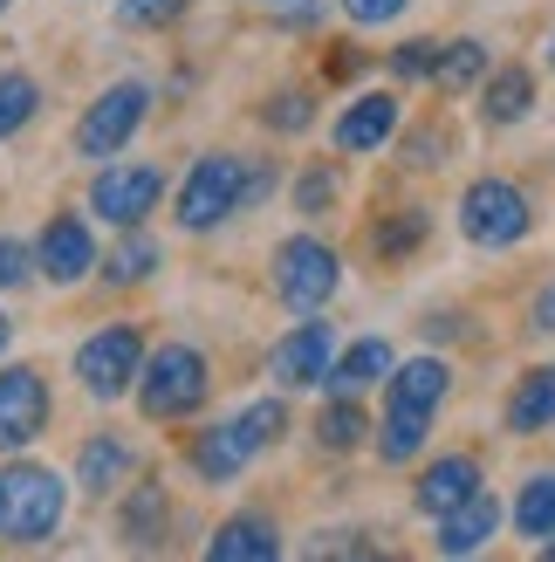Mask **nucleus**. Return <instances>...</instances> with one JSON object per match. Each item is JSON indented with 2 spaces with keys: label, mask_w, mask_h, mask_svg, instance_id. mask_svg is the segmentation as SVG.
<instances>
[{
  "label": "nucleus",
  "mask_w": 555,
  "mask_h": 562,
  "mask_svg": "<svg viewBox=\"0 0 555 562\" xmlns=\"http://www.w3.org/2000/svg\"><path fill=\"white\" fill-rule=\"evenodd\" d=\"M192 0H117V27H172Z\"/></svg>",
  "instance_id": "nucleus-32"
},
{
  "label": "nucleus",
  "mask_w": 555,
  "mask_h": 562,
  "mask_svg": "<svg viewBox=\"0 0 555 562\" xmlns=\"http://www.w3.org/2000/svg\"><path fill=\"white\" fill-rule=\"evenodd\" d=\"M548 69H555V35H548Z\"/></svg>",
  "instance_id": "nucleus-39"
},
{
  "label": "nucleus",
  "mask_w": 555,
  "mask_h": 562,
  "mask_svg": "<svg viewBox=\"0 0 555 562\" xmlns=\"http://www.w3.org/2000/svg\"><path fill=\"white\" fill-rule=\"evenodd\" d=\"M8 344H14V323H8V316H0V350H8Z\"/></svg>",
  "instance_id": "nucleus-37"
},
{
  "label": "nucleus",
  "mask_w": 555,
  "mask_h": 562,
  "mask_svg": "<svg viewBox=\"0 0 555 562\" xmlns=\"http://www.w3.org/2000/svg\"><path fill=\"white\" fill-rule=\"evenodd\" d=\"M48 432V378L35 363H8L0 371V453H21Z\"/></svg>",
  "instance_id": "nucleus-10"
},
{
  "label": "nucleus",
  "mask_w": 555,
  "mask_h": 562,
  "mask_svg": "<svg viewBox=\"0 0 555 562\" xmlns=\"http://www.w3.org/2000/svg\"><path fill=\"white\" fill-rule=\"evenodd\" d=\"M247 179H254V158H234V151L192 158V172L179 179V206H172V220H179L185 234L227 227L234 213H247Z\"/></svg>",
  "instance_id": "nucleus-4"
},
{
  "label": "nucleus",
  "mask_w": 555,
  "mask_h": 562,
  "mask_svg": "<svg viewBox=\"0 0 555 562\" xmlns=\"http://www.w3.org/2000/svg\"><path fill=\"white\" fill-rule=\"evenodd\" d=\"M137 371H145V329L137 323H103L97 336L76 344V384L90 391L97 405H117L137 384Z\"/></svg>",
  "instance_id": "nucleus-7"
},
{
  "label": "nucleus",
  "mask_w": 555,
  "mask_h": 562,
  "mask_svg": "<svg viewBox=\"0 0 555 562\" xmlns=\"http://www.w3.org/2000/svg\"><path fill=\"white\" fill-rule=\"evenodd\" d=\"M35 110H42V82L21 76V69H8V76H0V145H8L14 131L35 124Z\"/></svg>",
  "instance_id": "nucleus-27"
},
{
  "label": "nucleus",
  "mask_w": 555,
  "mask_h": 562,
  "mask_svg": "<svg viewBox=\"0 0 555 562\" xmlns=\"http://www.w3.org/2000/svg\"><path fill=\"white\" fill-rule=\"evenodd\" d=\"M555 426V363H535L508 391V432H548Z\"/></svg>",
  "instance_id": "nucleus-21"
},
{
  "label": "nucleus",
  "mask_w": 555,
  "mask_h": 562,
  "mask_svg": "<svg viewBox=\"0 0 555 562\" xmlns=\"http://www.w3.org/2000/svg\"><path fill=\"white\" fill-rule=\"evenodd\" d=\"M158 261H165V255H158V240H151L145 227H124V240L110 247L97 268H103L110 289H137V281H151V274H158Z\"/></svg>",
  "instance_id": "nucleus-22"
},
{
  "label": "nucleus",
  "mask_w": 555,
  "mask_h": 562,
  "mask_svg": "<svg viewBox=\"0 0 555 562\" xmlns=\"http://www.w3.org/2000/svg\"><path fill=\"white\" fill-rule=\"evenodd\" d=\"M261 8H288V0H261Z\"/></svg>",
  "instance_id": "nucleus-40"
},
{
  "label": "nucleus",
  "mask_w": 555,
  "mask_h": 562,
  "mask_svg": "<svg viewBox=\"0 0 555 562\" xmlns=\"http://www.w3.org/2000/svg\"><path fill=\"white\" fill-rule=\"evenodd\" d=\"M535 329H548V336H555V281L535 295Z\"/></svg>",
  "instance_id": "nucleus-36"
},
{
  "label": "nucleus",
  "mask_w": 555,
  "mask_h": 562,
  "mask_svg": "<svg viewBox=\"0 0 555 562\" xmlns=\"http://www.w3.org/2000/svg\"><path fill=\"white\" fill-rule=\"evenodd\" d=\"M27 281H35V247L0 234V289H27Z\"/></svg>",
  "instance_id": "nucleus-34"
},
{
  "label": "nucleus",
  "mask_w": 555,
  "mask_h": 562,
  "mask_svg": "<svg viewBox=\"0 0 555 562\" xmlns=\"http://www.w3.org/2000/svg\"><path fill=\"white\" fill-rule=\"evenodd\" d=\"M8 8H14V0H0V14H8Z\"/></svg>",
  "instance_id": "nucleus-41"
},
{
  "label": "nucleus",
  "mask_w": 555,
  "mask_h": 562,
  "mask_svg": "<svg viewBox=\"0 0 555 562\" xmlns=\"http://www.w3.org/2000/svg\"><path fill=\"white\" fill-rule=\"evenodd\" d=\"M343 562H398V555H343Z\"/></svg>",
  "instance_id": "nucleus-38"
},
{
  "label": "nucleus",
  "mask_w": 555,
  "mask_h": 562,
  "mask_svg": "<svg viewBox=\"0 0 555 562\" xmlns=\"http://www.w3.org/2000/svg\"><path fill=\"white\" fill-rule=\"evenodd\" d=\"M343 289V261L337 247L316 234H288L274 247V295H282L295 316H322V302Z\"/></svg>",
  "instance_id": "nucleus-8"
},
{
  "label": "nucleus",
  "mask_w": 555,
  "mask_h": 562,
  "mask_svg": "<svg viewBox=\"0 0 555 562\" xmlns=\"http://www.w3.org/2000/svg\"><path fill=\"white\" fill-rule=\"evenodd\" d=\"M97 261H103V255H97V234H90V220H82V213H55L48 227H42V240H35V274L55 281V289L90 281Z\"/></svg>",
  "instance_id": "nucleus-12"
},
{
  "label": "nucleus",
  "mask_w": 555,
  "mask_h": 562,
  "mask_svg": "<svg viewBox=\"0 0 555 562\" xmlns=\"http://www.w3.org/2000/svg\"><path fill=\"white\" fill-rule=\"evenodd\" d=\"M261 117H268L274 131H309V124H316V103L302 97V90H282V97H268Z\"/></svg>",
  "instance_id": "nucleus-33"
},
{
  "label": "nucleus",
  "mask_w": 555,
  "mask_h": 562,
  "mask_svg": "<svg viewBox=\"0 0 555 562\" xmlns=\"http://www.w3.org/2000/svg\"><path fill=\"white\" fill-rule=\"evenodd\" d=\"M337 192H343L337 165H302V172H295V213H329Z\"/></svg>",
  "instance_id": "nucleus-29"
},
{
  "label": "nucleus",
  "mask_w": 555,
  "mask_h": 562,
  "mask_svg": "<svg viewBox=\"0 0 555 562\" xmlns=\"http://www.w3.org/2000/svg\"><path fill=\"white\" fill-rule=\"evenodd\" d=\"M145 117H151V82H110V90L76 117V158H97V165H110V158H124L131 151V137L145 131Z\"/></svg>",
  "instance_id": "nucleus-5"
},
{
  "label": "nucleus",
  "mask_w": 555,
  "mask_h": 562,
  "mask_svg": "<svg viewBox=\"0 0 555 562\" xmlns=\"http://www.w3.org/2000/svg\"><path fill=\"white\" fill-rule=\"evenodd\" d=\"M158 200H165V172L151 158H110L103 172L90 179V213L97 220H110V227H145V220L158 213Z\"/></svg>",
  "instance_id": "nucleus-9"
},
{
  "label": "nucleus",
  "mask_w": 555,
  "mask_h": 562,
  "mask_svg": "<svg viewBox=\"0 0 555 562\" xmlns=\"http://www.w3.org/2000/svg\"><path fill=\"white\" fill-rule=\"evenodd\" d=\"M466 562H480V555H466Z\"/></svg>",
  "instance_id": "nucleus-42"
},
{
  "label": "nucleus",
  "mask_w": 555,
  "mask_h": 562,
  "mask_svg": "<svg viewBox=\"0 0 555 562\" xmlns=\"http://www.w3.org/2000/svg\"><path fill=\"white\" fill-rule=\"evenodd\" d=\"M165 515H172V501H165V487H158V481L131 487V501H124V542H131V549H158Z\"/></svg>",
  "instance_id": "nucleus-24"
},
{
  "label": "nucleus",
  "mask_w": 555,
  "mask_h": 562,
  "mask_svg": "<svg viewBox=\"0 0 555 562\" xmlns=\"http://www.w3.org/2000/svg\"><path fill=\"white\" fill-rule=\"evenodd\" d=\"M535 69L529 63H501V69H487V82H480V117L494 124V131H508V124H529L535 117Z\"/></svg>",
  "instance_id": "nucleus-17"
},
{
  "label": "nucleus",
  "mask_w": 555,
  "mask_h": 562,
  "mask_svg": "<svg viewBox=\"0 0 555 562\" xmlns=\"http://www.w3.org/2000/svg\"><path fill=\"white\" fill-rule=\"evenodd\" d=\"M392 344L384 336H364V344H350L337 363H329V378H322V391L329 398H364V391H377L384 378H392Z\"/></svg>",
  "instance_id": "nucleus-20"
},
{
  "label": "nucleus",
  "mask_w": 555,
  "mask_h": 562,
  "mask_svg": "<svg viewBox=\"0 0 555 562\" xmlns=\"http://www.w3.org/2000/svg\"><path fill=\"white\" fill-rule=\"evenodd\" d=\"M137 412L158 418V426H179V418H200V405L213 398V363L192 344H158L137 371Z\"/></svg>",
  "instance_id": "nucleus-3"
},
{
  "label": "nucleus",
  "mask_w": 555,
  "mask_h": 562,
  "mask_svg": "<svg viewBox=\"0 0 555 562\" xmlns=\"http://www.w3.org/2000/svg\"><path fill=\"white\" fill-rule=\"evenodd\" d=\"M384 63H392L398 82H432V69H439V42H426V35H419V42H398Z\"/></svg>",
  "instance_id": "nucleus-30"
},
{
  "label": "nucleus",
  "mask_w": 555,
  "mask_h": 562,
  "mask_svg": "<svg viewBox=\"0 0 555 562\" xmlns=\"http://www.w3.org/2000/svg\"><path fill=\"white\" fill-rule=\"evenodd\" d=\"M405 8H411V0H343V14L356 27H384V21H398Z\"/></svg>",
  "instance_id": "nucleus-35"
},
{
  "label": "nucleus",
  "mask_w": 555,
  "mask_h": 562,
  "mask_svg": "<svg viewBox=\"0 0 555 562\" xmlns=\"http://www.w3.org/2000/svg\"><path fill=\"white\" fill-rule=\"evenodd\" d=\"M446 151H453V131L446 124H419L411 137H398V158L405 165H446Z\"/></svg>",
  "instance_id": "nucleus-31"
},
{
  "label": "nucleus",
  "mask_w": 555,
  "mask_h": 562,
  "mask_svg": "<svg viewBox=\"0 0 555 562\" xmlns=\"http://www.w3.org/2000/svg\"><path fill=\"white\" fill-rule=\"evenodd\" d=\"M453 391V363L446 357H411V363H392V378H384V418H439Z\"/></svg>",
  "instance_id": "nucleus-13"
},
{
  "label": "nucleus",
  "mask_w": 555,
  "mask_h": 562,
  "mask_svg": "<svg viewBox=\"0 0 555 562\" xmlns=\"http://www.w3.org/2000/svg\"><path fill=\"white\" fill-rule=\"evenodd\" d=\"M494 528H501V501L480 487L474 501H460L453 515H439V555H453V562L480 555V549L494 542Z\"/></svg>",
  "instance_id": "nucleus-19"
},
{
  "label": "nucleus",
  "mask_w": 555,
  "mask_h": 562,
  "mask_svg": "<svg viewBox=\"0 0 555 562\" xmlns=\"http://www.w3.org/2000/svg\"><path fill=\"white\" fill-rule=\"evenodd\" d=\"M329 363H337V329H329L322 316H302V323L282 336V344H274L268 378L282 384V391H309V384L329 378Z\"/></svg>",
  "instance_id": "nucleus-11"
},
{
  "label": "nucleus",
  "mask_w": 555,
  "mask_h": 562,
  "mask_svg": "<svg viewBox=\"0 0 555 562\" xmlns=\"http://www.w3.org/2000/svg\"><path fill=\"white\" fill-rule=\"evenodd\" d=\"M487 69H494L487 42H439V69H432V90L460 97V90H474V82H487Z\"/></svg>",
  "instance_id": "nucleus-23"
},
{
  "label": "nucleus",
  "mask_w": 555,
  "mask_h": 562,
  "mask_svg": "<svg viewBox=\"0 0 555 562\" xmlns=\"http://www.w3.org/2000/svg\"><path fill=\"white\" fill-rule=\"evenodd\" d=\"M426 234H432V220H426L419 206H398V213L371 234V247H377V261H405L411 247H426Z\"/></svg>",
  "instance_id": "nucleus-28"
},
{
  "label": "nucleus",
  "mask_w": 555,
  "mask_h": 562,
  "mask_svg": "<svg viewBox=\"0 0 555 562\" xmlns=\"http://www.w3.org/2000/svg\"><path fill=\"white\" fill-rule=\"evenodd\" d=\"M282 432H288V405H282V398H254V405H240L234 418L206 426L200 439L185 446V460H192V473H200V481L227 487V481H240V473L254 467Z\"/></svg>",
  "instance_id": "nucleus-1"
},
{
  "label": "nucleus",
  "mask_w": 555,
  "mask_h": 562,
  "mask_svg": "<svg viewBox=\"0 0 555 562\" xmlns=\"http://www.w3.org/2000/svg\"><path fill=\"white\" fill-rule=\"evenodd\" d=\"M69 515V487H63V473L42 467V460H14L0 467V542H14V549H42L55 528H63Z\"/></svg>",
  "instance_id": "nucleus-2"
},
{
  "label": "nucleus",
  "mask_w": 555,
  "mask_h": 562,
  "mask_svg": "<svg viewBox=\"0 0 555 562\" xmlns=\"http://www.w3.org/2000/svg\"><path fill=\"white\" fill-rule=\"evenodd\" d=\"M514 528H521V542H548L555 536V473H529V481H521Z\"/></svg>",
  "instance_id": "nucleus-25"
},
{
  "label": "nucleus",
  "mask_w": 555,
  "mask_h": 562,
  "mask_svg": "<svg viewBox=\"0 0 555 562\" xmlns=\"http://www.w3.org/2000/svg\"><path fill=\"white\" fill-rule=\"evenodd\" d=\"M364 432H371L364 398H329V405H322V418H316L322 453H350V446H364Z\"/></svg>",
  "instance_id": "nucleus-26"
},
{
  "label": "nucleus",
  "mask_w": 555,
  "mask_h": 562,
  "mask_svg": "<svg viewBox=\"0 0 555 562\" xmlns=\"http://www.w3.org/2000/svg\"><path fill=\"white\" fill-rule=\"evenodd\" d=\"M137 473V446L124 439V432H90L82 439V453H76V487L82 494H117L124 481Z\"/></svg>",
  "instance_id": "nucleus-16"
},
{
  "label": "nucleus",
  "mask_w": 555,
  "mask_h": 562,
  "mask_svg": "<svg viewBox=\"0 0 555 562\" xmlns=\"http://www.w3.org/2000/svg\"><path fill=\"white\" fill-rule=\"evenodd\" d=\"M398 117H405V110H398L392 90H364V97L343 103V117H337V131H329V137H337L343 158H371V151H384L398 137Z\"/></svg>",
  "instance_id": "nucleus-14"
},
{
  "label": "nucleus",
  "mask_w": 555,
  "mask_h": 562,
  "mask_svg": "<svg viewBox=\"0 0 555 562\" xmlns=\"http://www.w3.org/2000/svg\"><path fill=\"white\" fill-rule=\"evenodd\" d=\"M200 562H282V528L268 515H227Z\"/></svg>",
  "instance_id": "nucleus-18"
},
{
  "label": "nucleus",
  "mask_w": 555,
  "mask_h": 562,
  "mask_svg": "<svg viewBox=\"0 0 555 562\" xmlns=\"http://www.w3.org/2000/svg\"><path fill=\"white\" fill-rule=\"evenodd\" d=\"M535 227V206L529 192H521L514 179H474L460 192V234L487 247V255H501V247H521Z\"/></svg>",
  "instance_id": "nucleus-6"
},
{
  "label": "nucleus",
  "mask_w": 555,
  "mask_h": 562,
  "mask_svg": "<svg viewBox=\"0 0 555 562\" xmlns=\"http://www.w3.org/2000/svg\"><path fill=\"white\" fill-rule=\"evenodd\" d=\"M480 487H487V473H480L474 453H439V460L419 473V487H411V508L439 521V515H453L460 501H474Z\"/></svg>",
  "instance_id": "nucleus-15"
}]
</instances>
